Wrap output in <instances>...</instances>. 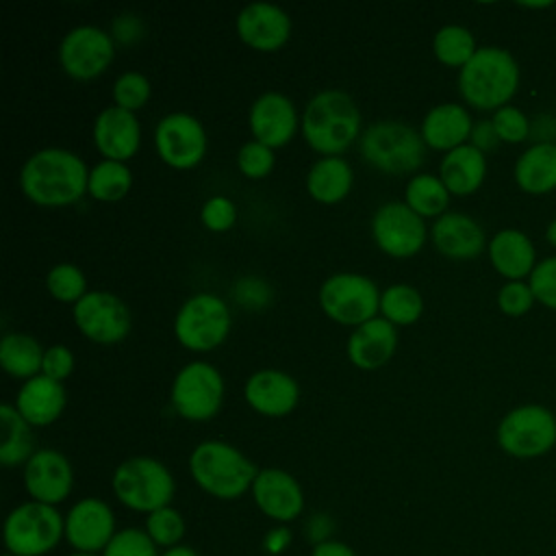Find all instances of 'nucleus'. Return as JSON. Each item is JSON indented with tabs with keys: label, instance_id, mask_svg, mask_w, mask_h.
Returning a JSON list of instances; mask_svg holds the SVG:
<instances>
[{
	"label": "nucleus",
	"instance_id": "nucleus-50",
	"mask_svg": "<svg viewBox=\"0 0 556 556\" xmlns=\"http://www.w3.org/2000/svg\"><path fill=\"white\" fill-rule=\"evenodd\" d=\"M556 137V117L547 113H539L534 119H530V139L532 143H547Z\"/></svg>",
	"mask_w": 556,
	"mask_h": 556
},
{
	"label": "nucleus",
	"instance_id": "nucleus-36",
	"mask_svg": "<svg viewBox=\"0 0 556 556\" xmlns=\"http://www.w3.org/2000/svg\"><path fill=\"white\" fill-rule=\"evenodd\" d=\"M421 293L410 285H391L380 293V317L393 326H408L421 317Z\"/></svg>",
	"mask_w": 556,
	"mask_h": 556
},
{
	"label": "nucleus",
	"instance_id": "nucleus-55",
	"mask_svg": "<svg viewBox=\"0 0 556 556\" xmlns=\"http://www.w3.org/2000/svg\"><path fill=\"white\" fill-rule=\"evenodd\" d=\"M545 239H547V243H549L552 248H556V219H552V222L547 224V228H545Z\"/></svg>",
	"mask_w": 556,
	"mask_h": 556
},
{
	"label": "nucleus",
	"instance_id": "nucleus-21",
	"mask_svg": "<svg viewBox=\"0 0 556 556\" xmlns=\"http://www.w3.org/2000/svg\"><path fill=\"white\" fill-rule=\"evenodd\" d=\"M93 143L104 159L126 163L141 146V126L132 111L106 106L93 122Z\"/></svg>",
	"mask_w": 556,
	"mask_h": 556
},
{
	"label": "nucleus",
	"instance_id": "nucleus-45",
	"mask_svg": "<svg viewBox=\"0 0 556 556\" xmlns=\"http://www.w3.org/2000/svg\"><path fill=\"white\" fill-rule=\"evenodd\" d=\"M200 219L211 232H226L237 222V206L226 195H213L202 204Z\"/></svg>",
	"mask_w": 556,
	"mask_h": 556
},
{
	"label": "nucleus",
	"instance_id": "nucleus-11",
	"mask_svg": "<svg viewBox=\"0 0 556 556\" xmlns=\"http://www.w3.org/2000/svg\"><path fill=\"white\" fill-rule=\"evenodd\" d=\"M169 400L180 417L189 421H208L222 408L224 378L204 361L187 363L172 382Z\"/></svg>",
	"mask_w": 556,
	"mask_h": 556
},
{
	"label": "nucleus",
	"instance_id": "nucleus-25",
	"mask_svg": "<svg viewBox=\"0 0 556 556\" xmlns=\"http://www.w3.org/2000/svg\"><path fill=\"white\" fill-rule=\"evenodd\" d=\"M473 119L467 106L456 102H443L432 106L421 119L419 135L428 148L450 152L469 143Z\"/></svg>",
	"mask_w": 556,
	"mask_h": 556
},
{
	"label": "nucleus",
	"instance_id": "nucleus-15",
	"mask_svg": "<svg viewBox=\"0 0 556 556\" xmlns=\"http://www.w3.org/2000/svg\"><path fill=\"white\" fill-rule=\"evenodd\" d=\"M74 324L96 343H117L130 332V311L111 291H87L74 304Z\"/></svg>",
	"mask_w": 556,
	"mask_h": 556
},
{
	"label": "nucleus",
	"instance_id": "nucleus-30",
	"mask_svg": "<svg viewBox=\"0 0 556 556\" xmlns=\"http://www.w3.org/2000/svg\"><path fill=\"white\" fill-rule=\"evenodd\" d=\"M352 180V167L343 156H321L306 174V191L321 204H334L350 193Z\"/></svg>",
	"mask_w": 556,
	"mask_h": 556
},
{
	"label": "nucleus",
	"instance_id": "nucleus-4",
	"mask_svg": "<svg viewBox=\"0 0 556 556\" xmlns=\"http://www.w3.org/2000/svg\"><path fill=\"white\" fill-rule=\"evenodd\" d=\"M193 482L217 500H237L252 489L258 467L235 445L217 439L202 441L189 456Z\"/></svg>",
	"mask_w": 556,
	"mask_h": 556
},
{
	"label": "nucleus",
	"instance_id": "nucleus-54",
	"mask_svg": "<svg viewBox=\"0 0 556 556\" xmlns=\"http://www.w3.org/2000/svg\"><path fill=\"white\" fill-rule=\"evenodd\" d=\"M161 556H200V554L193 547H189V545H176L172 549L161 552Z\"/></svg>",
	"mask_w": 556,
	"mask_h": 556
},
{
	"label": "nucleus",
	"instance_id": "nucleus-53",
	"mask_svg": "<svg viewBox=\"0 0 556 556\" xmlns=\"http://www.w3.org/2000/svg\"><path fill=\"white\" fill-rule=\"evenodd\" d=\"M311 556H356V552L348 543L330 539V541L313 545Z\"/></svg>",
	"mask_w": 556,
	"mask_h": 556
},
{
	"label": "nucleus",
	"instance_id": "nucleus-6",
	"mask_svg": "<svg viewBox=\"0 0 556 556\" xmlns=\"http://www.w3.org/2000/svg\"><path fill=\"white\" fill-rule=\"evenodd\" d=\"M361 156L384 174L415 172L426 156L421 135L397 119H382L369 124L358 139Z\"/></svg>",
	"mask_w": 556,
	"mask_h": 556
},
{
	"label": "nucleus",
	"instance_id": "nucleus-38",
	"mask_svg": "<svg viewBox=\"0 0 556 556\" xmlns=\"http://www.w3.org/2000/svg\"><path fill=\"white\" fill-rule=\"evenodd\" d=\"M46 287L54 300L76 304L87 293V278L76 265L59 263L48 271Z\"/></svg>",
	"mask_w": 556,
	"mask_h": 556
},
{
	"label": "nucleus",
	"instance_id": "nucleus-1",
	"mask_svg": "<svg viewBox=\"0 0 556 556\" xmlns=\"http://www.w3.org/2000/svg\"><path fill=\"white\" fill-rule=\"evenodd\" d=\"M87 163L65 148H43L20 172L24 195L39 206H65L87 193Z\"/></svg>",
	"mask_w": 556,
	"mask_h": 556
},
{
	"label": "nucleus",
	"instance_id": "nucleus-37",
	"mask_svg": "<svg viewBox=\"0 0 556 556\" xmlns=\"http://www.w3.org/2000/svg\"><path fill=\"white\" fill-rule=\"evenodd\" d=\"M185 517L174 506H163L150 515H146L143 530L154 541L159 549H172L176 545H182L185 536Z\"/></svg>",
	"mask_w": 556,
	"mask_h": 556
},
{
	"label": "nucleus",
	"instance_id": "nucleus-2",
	"mask_svg": "<svg viewBox=\"0 0 556 556\" xmlns=\"http://www.w3.org/2000/svg\"><path fill=\"white\" fill-rule=\"evenodd\" d=\"M519 63L506 48L482 46L458 70V93L471 109L497 111L510 104L519 89Z\"/></svg>",
	"mask_w": 556,
	"mask_h": 556
},
{
	"label": "nucleus",
	"instance_id": "nucleus-34",
	"mask_svg": "<svg viewBox=\"0 0 556 556\" xmlns=\"http://www.w3.org/2000/svg\"><path fill=\"white\" fill-rule=\"evenodd\" d=\"M130 185L132 174L126 163L102 159L89 169L87 193L102 202H117L130 191Z\"/></svg>",
	"mask_w": 556,
	"mask_h": 556
},
{
	"label": "nucleus",
	"instance_id": "nucleus-39",
	"mask_svg": "<svg viewBox=\"0 0 556 556\" xmlns=\"http://www.w3.org/2000/svg\"><path fill=\"white\" fill-rule=\"evenodd\" d=\"M102 556H161V552L143 528L128 526L115 532Z\"/></svg>",
	"mask_w": 556,
	"mask_h": 556
},
{
	"label": "nucleus",
	"instance_id": "nucleus-32",
	"mask_svg": "<svg viewBox=\"0 0 556 556\" xmlns=\"http://www.w3.org/2000/svg\"><path fill=\"white\" fill-rule=\"evenodd\" d=\"M43 348L26 332H7L0 339V365L15 378H33L41 374Z\"/></svg>",
	"mask_w": 556,
	"mask_h": 556
},
{
	"label": "nucleus",
	"instance_id": "nucleus-57",
	"mask_svg": "<svg viewBox=\"0 0 556 556\" xmlns=\"http://www.w3.org/2000/svg\"><path fill=\"white\" fill-rule=\"evenodd\" d=\"M67 556H102V554H91V552H70Z\"/></svg>",
	"mask_w": 556,
	"mask_h": 556
},
{
	"label": "nucleus",
	"instance_id": "nucleus-18",
	"mask_svg": "<svg viewBox=\"0 0 556 556\" xmlns=\"http://www.w3.org/2000/svg\"><path fill=\"white\" fill-rule=\"evenodd\" d=\"M250 493L256 508L280 526L298 519L304 510V491L300 482L278 467L258 469Z\"/></svg>",
	"mask_w": 556,
	"mask_h": 556
},
{
	"label": "nucleus",
	"instance_id": "nucleus-46",
	"mask_svg": "<svg viewBox=\"0 0 556 556\" xmlns=\"http://www.w3.org/2000/svg\"><path fill=\"white\" fill-rule=\"evenodd\" d=\"M232 295L235 300L248 308V311H258V308H265L271 300V289L269 285L258 278V276H245V278H239L232 287Z\"/></svg>",
	"mask_w": 556,
	"mask_h": 556
},
{
	"label": "nucleus",
	"instance_id": "nucleus-14",
	"mask_svg": "<svg viewBox=\"0 0 556 556\" xmlns=\"http://www.w3.org/2000/svg\"><path fill=\"white\" fill-rule=\"evenodd\" d=\"M113 54V37L91 24L72 28L59 46V63L63 72L76 80H89L100 76L111 65Z\"/></svg>",
	"mask_w": 556,
	"mask_h": 556
},
{
	"label": "nucleus",
	"instance_id": "nucleus-10",
	"mask_svg": "<svg viewBox=\"0 0 556 556\" xmlns=\"http://www.w3.org/2000/svg\"><path fill=\"white\" fill-rule=\"evenodd\" d=\"M321 311L345 326H361L380 313V291L369 276L339 271L319 287Z\"/></svg>",
	"mask_w": 556,
	"mask_h": 556
},
{
	"label": "nucleus",
	"instance_id": "nucleus-23",
	"mask_svg": "<svg viewBox=\"0 0 556 556\" xmlns=\"http://www.w3.org/2000/svg\"><path fill=\"white\" fill-rule=\"evenodd\" d=\"M430 237L434 248L443 256L454 261L476 258L486 250L489 243L482 226L473 217L456 211H447L441 217H437Z\"/></svg>",
	"mask_w": 556,
	"mask_h": 556
},
{
	"label": "nucleus",
	"instance_id": "nucleus-8",
	"mask_svg": "<svg viewBox=\"0 0 556 556\" xmlns=\"http://www.w3.org/2000/svg\"><path fill=\"white\" fill-rule=\"evenodd\" d=\"M495 441L513 458H541L556 445V413L543 404H519L500 419Z\"/></svg>",
	"mask_w": 556,
	"mask_h": 556
},
{
	"label": "nucleus",
	"instance_id": "nucleus-59",
	"mask_svg": "<svg viewBox=\"0 0 556 556\" xmlns=\"http://www.w3.org/2000/svg\"><path fill=\"white\" fill-rule=\"evenodd\" d=\"M554 143H556V137H554Z\"/></svg>",
	"mask_w": 556,
	"mask_h": 556
},
{
	"label": "nucleus",
	"instance_id": "nucleus-44",
	"mask_svg": "<svg viewBox=\"0 0 556 556\" xmlns=\"http://www.w3.org/2000/svg\"><path fill=\"white\" fill-rule=\"evenodd\" d=\"M528 285L541 306L556 311V254L545 256L536 263L528 278Z\"/></svg>",
	"mask_w": 556,
	"mask_h": 556
},
{
	"label": "nucleus",
	"instance_id": "nucleus-41",
	"mask_svg": "<svg viewBox=\"0 0 556 556\" xmlns=\"http://www.w3.org/2000/svg\"><path fill=\"white\" fill-rule=\"evenodd\" d=\"M491 122L502 143H523L526 139H530V117L513 104L497 109Z\"/></svg>",
	"mask_w": 556,
	"mask_h": 556
},
{
	"label": "nucleus",
	"instance_id": "nucleus-16",
	"mask_svg": "<svg viewBox=\"0 0 556 556\" xmlns=\"http://www.w3.org/2000/svg\"><path fill=\"white\" fill-rule=\"evenodd\" d=\"M115 532V513L100 497H83L65 513V543L72 552L102 554Z\"/></svg>",
	"mask_w": 556,
	"mask_h": 556
},
{
	"label": "nucleus",
	"instance_id": "nucleus-33",
	"mask_svg": "<svg viewBox=\"0 0 556 556\" xmlns=\"http://www.w3.org/2000/svg\"><path fill=\"white\" fill-rule=\"evenodd\" d=\"M450 191L443 185V180L434 174H415L406 182L404 202L419 215V217H441L447 213L450 204Z\"/></svg>",
	"mask_w": 556,
	"mask_h": 556
},
{
	"label": "nucleus",
	"instance_id": "nucleus-12",
	"mask_svg": "<svg viewBox=\"0 0 556 556\" xmlns=\"http://www.w3.org/2000/svg\"><path fill=\"white\" fill-rule=\"evenodd\" d=\"M206 130L191 113H169L154 128V148L163 163L174 169H191L206 154Z\"/></svg>",
	"mask_w": 556,
	"mask_h": 556
},
{
	"label": "nucleus",
	"instance_id": "nucleus-58",
	"mask_svg": "<svg viewBox=\"0 0 556 556\" xmlns=\"http://www.w3.org/2000/svg\"><path fill=\"white\" fill-rule=\"evenodd\" d=\"M2 556H13V554H9V552H4V554H2Z\"/></svg>",
	"mask_w": 556,
	"mask_h": 556
},
{
	"label": "nucleus",
	"instance_id": "nucleus-24",
	"mask_svg": "<svg viewBox=\"0 0 556 556\" xmlns=\"http://www.w3.org/2000/svg\"><path fill=\"white\" fill-rule=\"evenodd\" d=\"M397 348V330L384 317L356 326L348 337V358L358 369L371 371L389 363Z\"/></svg>",
	"mask_w": 556,
	"mask_h": 556
},
{
	"label": "nucleus",
	"instance_id": "nucleus-56",
	"mask_svg": "<svg viewBox=\"0 0 556 556\" xmlns=\"http://www.w3.org/2000/svg\"><path fill=\"white\" fill-rule=\"evenodd\" d=\"M521 7H526V9H547V7H552V2H521Z\"/></svg>",
	"mask_w": 556,
	"mask_h": 556
},
{
	"label": "nucleus",
	"instance_id": "nucleus-20",
	"mask_svg": "<svg viewBox=\"0 0 556 556\" xmlns=\"http://www.w3.org/2000/svg\"><path fill=\"white\" fill-rule=\"evenodd\" d=\"M239 39L261 52L282 48L291 35V17L285 9L269 2H252L237 15Z\"/></svg>",
	"mask_w": 556,
	"mask_h": 556
},
{
	"label": "nucleus",
	"instance_id": "nucleus-26",
	"mask_svg": "<svg viewBox=\"0 0 556 556\" xmlns=\"http://www.w3.org/2000/svg\"><path fill=\"white\" fill-rule=\"evenodd\" d=\"M486 254L493 269L506 280H523L530 278L536 267V250L530 237L517 228L497 230L489 243Z\"/></svg>",
	"mask_w": 556,
	"mask_h": 556
},
{
	"label": "nucleus",
	"instance_id": "nucleus-13",
	"mask_svg": "<svg viewBox=\"0 0 556 556\" xmlns=\"http://www.w3.org/2000/svg\"><path fill=\"white\" fill-rule=\"evenodd\" d=\"M426 224L406 202H384L371 217V237L376 245L395 258L417 254L426 243Z\"/></svg>",
	"mask_w": 556,
	"mask_h": 556
},
{
	"label": "nucleus",
	"instance_id": "nucleus-42",
	"mask_svg": "<svg viewBox=\"0 0 556 556\" xmlns=\"http://www.w3.org/2000/svg\"><path fill=\"white\" fill-rule=\"evenodd\" d=\"M274 150L252 139L245 141L237 152V167L245 178H265L274 169Z\"/></svg>",
	"mask_w": 556,
	"mask_h": 556
},
{
	"label": "nucleus",
	"instance_id": "nucleus-19",
	"mask_svg": "<svg viewBox=\"0 0 556 556\" xmlns=\"http://www.w3.org/2000/svg\"><path fill=\"white\" fill-rule=\"evenodd\" d=\"M248 119L252 137L271 150L287 146L302 124L295 104L278 91L261 93L252 102Z\"/></svg>",
	"mask_w": 556,
	"mask_h": 556
},
{
	"label": "nucleus",
	"instance_id": "nucleus-49",
	"mask_svg": "<svg viewBox=\"0 0 556 556\" xmlns=\"http://www.w3.org/2000/svg\"><path fill=\"white\" fill-rule=\"evenodd\" d=\"M141 20L135 15H119L113 22V35L119 43H135L141 37Z\"/></svg>",
	"mask_w": 556,
	"mask_h": 556
},
{
	"label": "nucleus",
	"instance_id": "nucleus-29",
	"mask_svg": "<svg viewBox=\"0 0 556 556\" xmlns=\"http://www.w3.org/2000/svg\"><path fill=\"white\" fill-rule=\"evenodd\" d=\"M513 176L528 195H547L556 189V143H530L515 161Z\"/></svg>",
	"mask_w": 556,
	"mask_h": 556
},
{
	"label": "nucleus",
	"instance_id": "nucleus-52",
	"mask_svg": "<svg viewBox=\"0 0 556 556\" xmlns=\"http://www.w3.org/2000/svg\"><path fill=\"white\" fill-rule=\"evenodd\" d=\"M291 539H293V534L289 532V528L276 526V528H271V530L265 534L263 545H265V549H267L269 554H282V552L289 547Z\"/></svg>",
	"mask_w": 556,
	"mask_h": 556
},
{
	"label": "nucleus",
	"instance_id": "nucleus-51",
	"mask_svg": "<svg viewBox=\"0 0 556 556\" xmlns=\"http://www.w3.org/2000/svg\"><path fill=\"white\" fill-rule=\"evenodd\" d=\"M332 519L326 513H317L306 521V536L308 541H313V545L330 541V532H332Z\"/></svg>",
	"mask_w": 556,
	"mask_h": 556
},
{
	"label": "nucleus",
	"instance_id": "nucleus-35",
	"mask_svg": "<svg viewBox=\"0 0 556 556\" xmlns=\"http://www.w3.org/2000/svg\"><path fill=\"white\" fill-rule=\"evenodd\" d=\"M432 52L443 65L460 70L478 52V46L469 28L460 24H445L434 33Z\"/></svg>",
	"mask_w": 556,
	"mask_h": 556
},
{
	"label": "nucleus",
	"instance_id": "nucleus-17",
	"mask_svg": "<svg viewBox=\"0 0 556 556\" xmlns=\"http://www.w3.org/2000/svg\"><path fill=\"white\" fill-rule=\"evenodd\" d=\"M24 486L30 500L56 506L74 486V469L65 454L52 447L37 450L24 465Z\"/></svg>",
	"mask_w": 556,
	"mask_h": 556
},
{
	"label": "nucleus",
	"instance_id": "nucleus-3",
	"mask_svg": "<svg viewBox=\"0 0 556 556\" xmlns=\"http://www.w3.org/2000/svg\"><path fill=\"white\" fill-rule=\"evenodd\" d=\"M300 130L315 152L339 156L363 135L361 111L345 91L326 89L308 100Z\"/></svg>",
	"mask_w": 556,
	"mask_h": 556
},
{
	"label": "nucleus",
	"instance_id": "nucleus-28",
	"mask_svg": "<svg viewBox=\"0 0 556 556\" xmlns=\"http://www.w3.org/2000/svg\"><path fill=\"white\" fill-rule=\"evenodd\" d=\"M439 178L452 195H471L486 178V154L471 143L454 148L443 154Z\"/></svg>",
	"mask_w": 556,
	"mask_h": 556
},
{
	"label": "nucleus",
	"instance_id": "nucleus-47",
	"mask_svg": "<svg viewBox=\"0 0 556 556\" xmlns=\"http://www.w3.org/2000/svg\"><path fill=\"white\" fill-rule=\"evenodd\" d=\"M72 371H74V354L70 352V348H65L63 343H56L43 352V363H41L43 376L61 382Z\"/></svg>",
	"mask_w": 556,
	"mask_h": 556
},
{
	"label": "nucleus",
	"instance_id": "nucleus-9",
	"mask_svg": "<svg viewBox=\"0 0 556 556\" xmlns=\"http://www.w3.org/2000/svg\"><path fill=\"white\" fill-rule=\"evenodd\" d=\"M230 330V311L215 293H195L182 302L174 317V334L191 352H208L224 343Z\"/></svg>",
	"mask_w": 556,
	"mask_h": 556
},
{
	"label": "nucleus",
	"instance_id": "nucleus-22",
	"mask_svg": "<svg viewBox=\"0 0 556 556\" xmlns=\"http://www.w3.org/2000/svg\"><path fill=\"white\" fill-rule=\"evenodd\" d=\"M243 397L256 413L265 417H282L295 408L300 387L295 378L285 371L258 369L245 380Z\"/></svg>",
	"mask_w": 556,
	"mask_h": 556
},
{
	"label": "nucleus",
	"instance_id": "nucleus-40",
	"mask_svg": "<svg viewBox=\"0 0 556 556\" xmlns=\"http://www.w3.org/2000/svg\"><path fill=\"white\" fill-rule=\"evenodd\" d=\"M150 98V80L141 72H124L113 83L115 106L126 111L141 109Z\"/></svg>",
	"mask_w": 556,
	"mask_h": 556
},
{
	"label": "nucleus",
	"instance_id": "nucleus-31",
	"mask_svg": "<svg viewBox=\"0 0 556 556\" xmlns=\"http://www.w3.org/2000/svg\"><path fill=\"white\" fill-rule=\"evenodd\" d=\"M0 424H2V443H0V463L4 467L26 465L35 450L33 426L17 413L15 406H0Z\"/></svg>",
	"mask_w": 556,
	"mask_h": 556
},
{
	"label": "nucleus",
	"instance_id": "nucleus-7",
	"mask_svg": "<svg viewBox=\"0 0 556 556\" xmlns=\"http://www.w3.org/2000/svg\"><path fill=\"white\" fill-rule=\"evenodd\" d=\"M2 539L13 556H46L65 541V515L50 504L22 502L7 515Z\"/></svg>",
	"mask_w": 556,
	"mask_h": 556
},
{
	"label": "nucleus",
	"instance_id": "nucleus-48",
	"mask_svg": "<svg viewBox=\"0 0 556 556\" xmlns=\"http://www.w3.org/2000/svg\"><path fill=\"white\" fill-rule=\"evenodd\" d=\"M469 143L486 154V152L495 150L502 141H500L491 119H478V122H473V128H471V135H469Z\"/></svg>",
	"mask_w": 556,
	"mask_h": 556
},
{
	"label": "nucleus",
	"instance_id": "nucleus-5",
	"mask_svg": "<svg viewBox=\"0 0 556 556\" xmlns=\"http://www.w3.org/2000/svg\"><path fill=\"white\" fill-rule=\"evenodd\" d=\"M111 486L122 506L143 515L172 506L176 493L172 471L152 456H132L122 460L113 471Z\"/></svg>",
	"mask_w": 556,
	"mask_h": 556
},
{
	"label": "nucleus",
	"instance_id": "nucleus-43",
	"mask_svg": "<svg viewBox=\"0 0 556 556\" xmlns=\"http://www.w3.org/2000/svg\"><path fill=\"white\" fill-rule=\"evenodd\" d=\"M534 302L528 280H506L497 291V308L508 317H523Z\"/></svg>",
	"mask_w": 556,
	"mask_h": 556
},
{
	"label": "nucleus",
	"instance_id": "nucleus-27",
	"mask_svg": "<svg viewBox=\"0 0 556 556\" xmlns=\"http://www.w3.org/2000/svg\"><path fill=\"white\" fill-rule=\"evenodd\" d=\"M67 404L65 387L59 380H52L43 374L28 378L15 397L17 413L30 426H48L56 421Z\"/></svg>",
	"mask_w": 556,
	"mask_h": 556
}]
</instances>
